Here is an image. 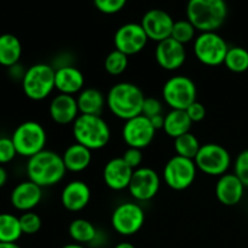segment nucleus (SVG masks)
Listing matches in <instances>:
<instances>
[{
	"mask_svg": "<svg viewBox=\"0 0 248 248\" xmlns=\"http://www.w3.org/2000/svg\"><path fill=\"white\" fill-rule=\"evenodd\" d=\"M159 173L150 167H140L135 170L127 190L130 195L140 202L150 201L160 190Z\"/></svg>",
	"mask_w": 248,
	"mask_h": 248,
	"instance_id": "obj_12",
	"label": "nucleus"
},
{
	"mask_svg": "<svg viewBox=\"0 0 248 248\" xmlns=\"http://www.w3.org/2000/svg\"><path fill=\"white\" fill-rule=\"evenodd\" d=\"M191 125H193V123L189 119L186 110L171 109V111H169L165 115L164 127L162 128L169 137L176 140L179 136L190 132Z\"/></svg>",
	"mask_w": 248,
	"mask_h": 248,
	"instance_id": "obj_26",
	"label": "nucleus"
},
{
	"mask_svg": "<svg viewBox=\"0 0 248 248\" xmlns=\"http://www.w3.org/2000/svg\"><path fill=\"white\" fill-rule=\"evenodd\" d=\"M148 36L140 23H126L119 27L114 34V45L116 50L125 53L128 57L144 50Z\"/></svg>",
	"mask_w": 248,
	"mask_h": 248,
	"instance_id": "obj_14",
	"label": "nucleus"
},
{
	"mask_svg": "<svg viewBox=\"0 0 248 248\" xmlns=\"http://www.w3.org/2000/svg\"><path fill=\"white\" fill-rule=\"evenodd\" d=\"M145 222V213L142 206L137 202L120 203L111 213L110 223L113 229L123 236H132L143 228Z\"/></svg>",
	"mask_w": 248,
	"mask_h": 248,
	"instance_id": "obj_11",
	"label": "nucleus"
},
{
	"mask_svg": "<svg viewBox=\"0 0 248 248\" xmlns=\"http://www.w3.org/2000/svg\"><path fill=\"white\" fill-rule=\"evenodd\" d=\"M72 131L75 142L91 152L107 147L111 136L108 123L101 115L80 114L73 123Z\"/></svg>",
	"mask_w": 248,
	"mask_h": 248,
	"instance_id": "obj_4",
	"label": "nucleus"
},
{
	"mask_svg": "<svg viewBox=\"0 0 248 248\" xmlns=\"http://www.w3.org/2000/svg\"><path fill=\"white\" fill-rule=\"evenodd\" d=\"M198 173V167L191 159L174 155L164 167V182L172 190L182 191L193 186Z\"/></svg>",
	"mask_w": 248,
	"mask_h": 248,
	"instance_id": "obj_10",
	"label": "nucleus"
},
{
	"mask_svg": "<svg viewBox=\"0 0 248 248\" xmlns=\"http://www.w3.org/2000/svg\"><path fill=\"white\" fill-rule=\"evenodd\" d=\"M51 119L58 125H69L80 115L77 97L70 94L58 93L53 97L48 106Z\"/></svg>",
	"mask_w": 248,
	"mask_h": 248,
	"instance_id": "obj_20",
	"label": "nucleus"
},
{
	"mask_svg": "<svg viewBox=\"0 0 248 248\" xmlns=\"http://www.w3.org/2000/svg\"><path fill=\"white\" fill-rule=\"evenodd\" d=\"M0 248H22L17 242H0Z\"/></svg>",
	"mask_w": 248,
	"mask_h": 248,
	"instance_id": "obj_43",
	"label": "nucleus"
},
{
	"mask_svg": "<svg viewBox=\"0 0 248 248\" xmlns=\"http://www.w3.org/2000/svg\"><path fill=\"white\" fill-rule=\"evenodd\" d=\"M43 199V188L38 184L28 181L17 184L11 191V205L21 212H29L40 203Z\"/></svg>",
	"mask_w": 248,
	"mask_h": 248,
	"instance_id": "obj_17",
	"label": "nucleus"
},
{
	"mask_svg": "<svg viewBox=\"0 0 248 248\" xmlns=\"http://www.w3.org/2000/svg\"><path fill=\"white\" fill-rule=\"evenodd\" d=\"M77 102L80 114L86 115H101L107 106L106 96L93 87H86L78 93Z\"/></svg>",
	"mask_w": 248,
	"mask_h": 248,
	"instance_id": "obj_24",
	"label": "nucleus"
},
{
	"mask_svg": "<svg viewBox=\"0 0 248 248\" xmlns=\"http://www.w3.org/2000/svg\"><path fill=\"white\" fill-rule=\"evenodd\" d=\"M128 67V56L120 52L119 50H113L107 55L104 60V69L109 75L118 77L123 74Z\"/></svg>",
	"mask_w": 248,
	"mask_h": 248,
	"instance_id": "obj_31",
	"label": "nucleus"
},
{
	"mask_svg": "<svg viewBox=\"0 0 248 248\" xmlns=\"http://www.w3.org/2000/svg\"><path fill=\"white\" fill-rule=\"evenodd\" d=\"M62 248H86V247H85L84 245L75 244V242H73V244H68V245H65V246H63Z\"/></svg>",
	"mask_w": 248,
	"mask_h": 248,
	"instance_id": "obj_45",
	"label": "nucleus"
},
{
	"mask_svg": "<svg viewBox=\"0 0 248 248\" xmlns=\"http://www.w3.org/2000/svg\"><path fill=\"white\" fill-rule=\"evenodd\" d=\"M22 56V44L14 34L0 35V65L11 68L18 64Z\"/></svg>",
	"mask_w": 248,
	"mask_h": 248,
	"instance_id": "obj_25",
	"label": "nucleus"
},
{
	"mask_svg": "<svg viewBox=\"0 0 248 248\" xmlns=\"http://www.w3.org/2000/svg\"><path fill=\"white\" fill-rule=\"evenodd\" d=\"M22 235L19 217L11 213H0V242H17Z\"/></svg>",
	"mask_w": 248,
	"mask_h": 248,
	"instance_id": "obj_28",
	"label": "nucleus"
},
{
	"mask_svg": "<svg viewBox=\"0 0 248 248\" xmlns=\"http://www.w3.org/2000/svg\"><path fill=\"white\" fill-rule=\"evenodd\" d=\"M62 160L68 172L79 173V172L85 171L91 165L92 152L84 145L75 142L64 150L62 154Z\"/></svg>",
	"mask_w": 248,
	"mask_h": 248,
	"instance_id": "obj_23",
	"label": "nucleus"
},
{
	"mask_svg": "<svg viewBox=\"0 0 248 248\" xmlns=\"http://www.w3.org/2000/svg\"><path fill=\"white\" fill-rule=\"evenodd\" d=\"M124 161L131 167V169L135 171V170L140 169V165L143 162V154L140 149H136V148H127V149L124 152L123 156Z\"/></svg>",
	"mask_w": 248,
	"mask_h": 248,
	"instance_id": "obj_38",
	"label": "nucleus"
},
{
	"mask_svg": "<svg viewBox=\"0 0 248 248\" xmlns=\"http://www.w3.org/2000/svg\"><path fill=\"white\" fill-rule=\"evenodd\" d=\"M68 232L75 244L91 245L98 230L90 220L84 219V218H77L69 224Z\"/></svg>",
	"mask_w": 248,
	"mask_h": 248,
	"instance_id": "obj_27",
	"label": "nucleus"
},
{
	"mask_svg": "<svg viewBox=\"0 0 248 248\" xmlns=\"http://www.w3.org/2000/svg\"><path fill=\"white\" fill-rule=\"evenodd\" d=\"M155 60L162 69L173 72L183 67L186 60V51L183 44L169 38L156 44Z\"/></svg>",
	"mask_w": 248,
	"mask_h": 248,
	"instance_id": "obj_16",
	"label": "nucleus"
},
{
	"mask_svg": "<svg viewBox=\"0 0 248 248\" xmlns=\"http://www.w3.org/2000/svg\"><path fill=\"white\" fill-rule=\"evenodd\" d=\"M9 69H10V75H11L12 78H15L16 80H21V81H22V79H23L26 70L22 69L21 65L16 64V65H14V67L9 68Z\"/></svg>",
	"mask_w": 248,
	"mask_h": 248,
	"instance_id": "obj_40",
	"label": "nucleus"
},
{
	"mask_svg": "<svg viewBox=\"0 0 248 248\" xmlns=\"http://www.w3.org/2000/svg\"><path fill=\"white\" fill-rule=\"evenodd\" d=\"M174 21L171 15L161 9H152L145 12L140 21L148 39L155 43L171 38Z\"/></svg>",
	"mask_w": 248,
	"mask_h": 248,
	"instance_id": "obj_15",
	"label": "nucleus"
},
{
	"mask_svg": "<svg viewBox=\"0 0 248 248\" xmlns=\"http://www.w3.org/2000/svg\"><path fill=\"white\" fill-rule=\"evenodd\" d=\"M26 171L29 181L41 188L56 186L67 173L62 155L46 149L29 157Z\"/></svg>",
	"mask_w": 248,
	"mask_h": 248,
	"instance_id": "obj_2",
	"label": "nucleus"
},
{
	"mask_svg": "<svg viewBox=\"0 0 248 248\" xmlns=\"http://www.w3.org/2000/svg\"><path fill=\"white\" fill-rule=\"evenodd\" d=\"M17 155L11 137H0V165L11 162Z\"/></svg>",
	"mask_w": 248,
	"mask_h": 248,
	"instance_id": "obj_36",
	"label": "nucleus"
},
{
	"mask_svg": "<svg viewBox=\"0 0 248 248\" xmlns=\"http://www.w3.org/2000/svg\"><path fill=\"white\" fill-rule=\"evenodd\" d=\"M196 60L207 67L223 64L229 46L217 31H203L195 38L193 44Z\"/></svg>",
	"mask_w": 248,
	"mask_h": 248,
	"instance_id": "obj_7",
	"label": "nucleus"
},
{
	"mask_svg": "<svg viewBox=\"0 0 248 248\" xmlns=\"http://www.w3.org/2000/svg\"><path fill=\"white\" fill-rule=\"evenodd\" d=\"M162 114V103L157 98L154 97H145L144 103L142 108V115L147 116L148 119H152L156 115Z\"/></svg>",
	"mask_w": 248,
	"mask_h": 248,
	"instance_id": "obj_37",
	"label": "nucleus"
},
{
	"mask_svg": "<svg viewBox=\"0 0 248 248\" xmlns=\"http://www.w3.org/2000/svg\"><path fill=\"white\" fill-rule=\"evenodd\" d=\"M194 162L199 171L202 173L212 177H220L228 173V170L232 166V156L220 144L206 143L201 145Z\"/></svg>",
	"mask_w": 248,
	"mask_h": 248,
	"instance_id": "obj_9",
	"label": "nucleus"
},
{
	"mask_svg": "<svg viewBox=\"0 0 248 248\" xmlns=\"http://www.w3.org/2000/svg\"><path fill=\"white\" fill-rule=\"evenodd\" d=\"M227 16L225 0H189L186 4V19L201 33L217 31Z\"/></svg>",
	"mask_w": 248,
	"mask_h": 248,
	"instance_id": "obj_3",
	"label": "nucleus"
},
{
	"mask_svg": "<svg viewBox=\"0 0 248 248\" xmlns=\"http://www.w3.org/2000/svg\"><path fill=\"white\" fill-rule=\"evenodd\" d=\"M196 29L188 19H179V21H174L173 29H172L171 38L174 39L178 43L186 44L190 43V41L195 40Z\"/></svg>",
	"mask_w": 248,
	"mask_h": 248,
	"instance_id": "obj_32",
	"label": "nucleus"
},
{
	"mask_svg": "<svg viewBox=\"0 0 248 248\" xmlns=\"http://www.w3.org/2000/svg\"><path fill=\"white\" fill-rule=\"evenodd\" d=\"M234 174L248 188V149L237 155L234 162Z\"/></svg>",
	"mask_w": 248,
	"mask_h": 248,
	"instance_id": "obj_34",
	"label": "nucleus"
},
{
	"mask_svg": "<svg viewBox=\"0 0 248 248\" xmlns=\"http://www.w3.org/2000/svg\"><path fill=\"white\" fill-rule=\"evenodd\" d=\"M246 186L234 173H225L218 177L216 183V198L222 205L235 206L242 200Z\"/></svg>",
	"mask_w": 248,
	"mask_h": 248,
	"instance_id": "obj_22",
	"label": "nucleus"
},
{
	"mask_svg": "<svg viewBox=\"0 0 248 248\" xmlns=\"http://www.w3.org/2000/svg\"><path fill=\"white\" fill-rule=\"evenodd\" d=\"M132 174L133 170L124 161L123 157H114L104 166L103 181L111 190L123 191L130 186Z\"/></svg>",
	"mask_w": 248,
	"mask_h": 248,
	"instance_id": "obj_19",
	"label": "nucleus"
},
{
	"mask_svg": "<svg viewBox=\"0 0 248 248\" xmlns=\"http://www.w3.org/2000/svg\"><path fill=\"white\" fill-rule=\"evenodd\" d=\"M84 86V74L75 65L68 64L55 69V87L60 93L75 96L85 89Z\"/></svg>",
	"mask_w": 248,
	"mask_h": 248,
	"instance_id": "obj_21",
	"label": "nucleus"
},
{
	"mask_svg": "<svg viewBox=\"0 0 248 248\" xmlns=\"http://www.w3.org/2000/svg\"><path fill=\"white\" fill-rule=\"evenodd\" d=\"M201 145L202 144H200L198 137L191 132H188L186 135H182L178 138H176L173 147L174 150H176V155L194 160L196 155H198Z\"/></svg>",
	"mask_w": 248,
	"mask_h": 248,
	"instance_id": "obj_29",
	"label": "nucleus"
},
{
	"mask_svg": "<svg viewBox=\"0 0 248 248\" xmlns=\"http://www.w3.org/2000/svg\"><path fill=\"white\" fill-rule=\"evenodd\" d=\"M7 182V172L2 165H0V188L4 186Z\"/></svg>",
	"mask_w": 248,
	"mask_h": 248,
	"instance_id": "obj_42",
	"label": "nucleus"
},
{
	"mask_svg": "<svg viewBox=\"0 0 248 248\" xmlns=\"http://www.w3.org/2000/svg\"><path fill=\"white\" fill-rule=\"evenodd\" d=\"M144 99V93L140 86L126 81L113 85L106 96L110 113L124 121L142 114Z\"/></svg>",
	"mask_w": 248,
	"mask_h": 248,
	"instance_id": "obj_1",
	"label": "nucleus"
},
{
	"mask_svg": "<svg viewBox=\"0 0 248 248\" xmlns=\"http://www.w3.org/2000/svg\"><path fill=\"white\" fill-rule=\"evenodd\" d=\"M91 200V189L84 181L75 179L64 186L61 193V203L69 212L82 211Z\"/></svg>",
	"mask_w": 248,
	"mask_h": 248,
	"instance_id": "obj_18",
	"label": "nucleus"
},
{
	"mask_svg": "<svg viewBox=\"0 0 248 248\" xmlns=\"http://www.w3.org/2000/svg\"><path fill=\"white\" fill-rule=\"evenodd\" d=\"M114 248H136V246H135V245L131 244V242L124 241V242H120V244L116 245V246Z\"/></svg>",
	"mask_w": 248,
	"mask_h": 248,
	"instance_id": "obj_44",
	"label": "nucleus"
},
{
	"mask_svg": "<svg viewBox=\"0 0 248 248\" xmlns=\"http://www.w3.org/2000/svg\"><path fill=\"white\" fill-rule=\"evenodd\" d=\"M198 89L195 82L186 75H174L162 86L164 102L171 109L186 110L189 106L196 102Z\"/></svg>",
	"mask_w": 248,
	"mask_h": 248,
	"instance_id": "obj_8",
	"label": "nucleus"
},
{
	"mask_svg": "<svg viewBox=\"0 0 248 248\" xmlns=\"http://www.w3.org/2000/svg\"><path fill=\"white\" fill-rule=\"evenodd\" d=\"M155 132L156 130L149 119L140 114L125 121L123 127V138L128 148L142 150L152 144L155 138Z\"/></svg>",
	"mask_w": 248,
	"mask_h": 248,
	"instance_id": "obj_13",
	"label": "nucleus"
},
{
	"mask_svg": "<svg viewBox=\"0 0 248 248\" xmlns=\"http://www.w3.org/2000/svg\"><path fill=\"white\" fill-rule=\"evenodd\" d=\"M223 64L232 73L246 72L248 70V51L240 46L229 47Z\"/></svg>",
	"mask_w": 248,
	"mask_h": 248,
	"instance_id": "obj_30",
	"label": "nucleus"
},
{
	"mask_svg": "<svg viewBox=\"0 0 248 248\" xmlns=\"http://www.w3.org/2000/svg\"><path fill=\"white\" fill-rule=\"evenodd\" d=\"M127 0H93V4L99 12L106 15H114L125 7Z\"/></svg>",
	"mask_w": 248,
	"mask_h": 248,
	"instance_id": "obj_35",
	"label": "nucleus"
},
{
	"mask_svg": "<svg viewBox=\"0 0 248 248\" xmlns=\"http://www.w3.org/2000/svg\"><path fill=\"white\" fill-rule=\"evenodd\" d=\"M150 123H152V125L154 126L155 130H160V128L164 127V121H165V116L162 115H156L154 116V118L149 119Z\"/></svg>",
	"mask_w": 248,
	"mask_h": 248,
	"instance_id": "obj_41",
	"label": "nucleus"
},
{
	"mask_svg": "<svg viewBox=\"0 0 248 248\" xmlns=\"http://www.w3.org/2000/svg\"><path fill=\"white\" fill-rule=\"evenodd\" d=\"M19 224H21L22 232L26 235H34L41 229V218L38 213L29 211V212H23L19 217Z\"/></svg>",
	"mask_w": 248,
	"mask_h": 248,
	"instance_id": "obj_33",
	"label": "nucleus"
},
{
	"mask_svg": "<svg viewBox=\"0 0 248 248\" xmlns=\"http://www.w3.org/2000/svg\"><path fill=\"white\" fill-rule=\"evenodd\" d=\"M24 94L31 101H43L52 93L55 87V68L46 63H36L26 69L22 79Z\"/></svg>",
	"mask_w": 248,
	"mask_h": 248,
	"instance_id": "obj_5",
	"label": "nucleus"
},
{
	"mask_svg": "<svg viewBox=\"0 0 248 248\" xmlns=\"http://www.w3.org/2000/svg\"><path fill=\"white\" fill-rule=\"evenodd\" d=\"M186 114H188L189 119L191 120V123H200L205 119L206 116V108L202 103L200 102H194L191 106H189L186 108Z\"/></svg>",
	"mask_w": 248,
	"mask_h": 248,
	"instance_id": "obj_39",
	"label": "nucleus"
},
{
	"mask_svg": "<svg viewBox=\"0 0 248 248\" xmlns=\"http://www.w3.org/2000/svg\"><path fill=\"white\" fill-rule=\"evenodd\" d=\"M11 140L16 148L17 155L29 159L45 150L47 135L40 123L31 120L24 121L17 126L12 133Z\"/></svg>",
	"mask_w": 248,
	"mask_h": 248,
	"instance_id": "obj_6",
	"label": "nucleus"
}]
</instances>
